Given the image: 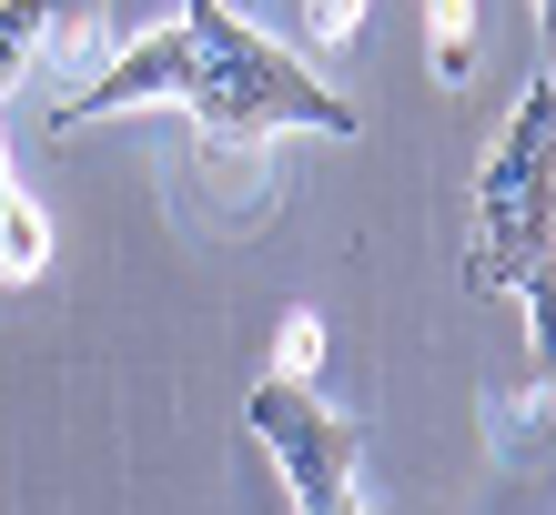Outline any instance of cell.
Here are the masks:
<instances>
[{
	"label": "cell",
	"mask_w": 556,
	"mask_h": 515,
	"mask_svg": "<svg viewBox=\"0 0 556 515\" xmlns=\"http://www.w3.org/2000/svg\"><path fill=\"white\" fill-rule=\"evenodd\" d=\"M132 102H182L203 152H253L264 132H283V121L293 132H354L344 91H324L293 51H274L233 0H182L173 30L132 41L91 91H72V102L51 112V132L102 121V112H132Z\"/></svg>",
	"instance_id": "cell-1"
},
{
	"label": "cell",
	"mask_w": 556,
	"mask_h": 515,
	"mask_svg": "<svg viewBox=\"0 0 556 515\" xmlns=\"http://www.w3.org/2000/svg\"><path fill=\"white\" fill-rule=\"evenodd\" d=\"M243 414H253V435L274 445V465H283L293 505L354 495V455H365V425H354V414H334L314 384L274 374V384H253V404H243Z\"/></svg>",
	"instance_id": "cell-3"
},
{
	"label": "cell",
	"mask_w": 556,
	"mask_h": 515,
	"mask_svg": "<svg viewBox=\"0 0 556 515\" xmlns=\"http://www.w3.org/2000/svg\"><path fill=\"white\" fill-rule=\"evenodd\" d=\"M233 11H243V0H233Z\"/></svg>",
	"instance_id": "cell-11"
},
{
	"label": "cell",
	"mask_w": 556,
	"mask_h": 515,
	"mask_svg": "<svg viewBox=\"0 0 556 515\" xmlns=\"http://www.w3.org/2000/svg\"><path fill=\"white\" fill-rule=\"evenodd\" d=\"M485 435H496V455H527V445L546 435V384L536 395H496L485 404Z\"/></svg>",
	"instance_id": "cell-7"
},
{
	"label": "cell",
	"mask_w": 556,
	"mask_h": 515,
	"mask_svg": "<svg viewBox=\"0 0 556 515\" xmlns=\"http://www.w3.org/2000/svg\"><path fill=\"white\" fill-rule=\"evenodd\" d=\"M314 353H324V324H283V344H274V374L314 384Z\"/></svg>",
	"instance_id": "cell-9"
},
{
	"label": "cell",
	"mask_w": 556,
	"mask_h": 515,
	"mask_svg": "<svg viewBox=\"0 0 556 515\" xmlns=\"http://www.w3.org/2000/svg\"><path fill=\"white\" fill-rule=\"evenodd\" d=\"M51 263V222H41V203H30V192L11 182V163H0V273L11 283H30Z\"/></svg>",
	"instance_id": "cell-4"
},
{
	"label": "cell",
	"mask_w": 556,
	"mask_h": 515,
	"mask_svg": "<svg viewBox=\"0 0 556 515\" xmlns=\"http://www.w3.org/2000/svg\"><path fill=\"white\" fill-rule=\"evenodd\" d=\"M51 21H61V0H0V91L30 72V51L51 41Z\"/></svg>",
	"instance_id": "cell-5"
},
{
	"label": "cell",
	"mask_w": 556,
	"mask_h": 515,
	"mask_svg": "<svg viewBox=\"0 0 556 515\" xmlns=\"http://www.w3.org/2000/svg\"><path fill=\"white\" fill-rule=\"evenodd\" d=\"M304 515H365V505H354V495H324V505H304Z\"/></svg>",
	"instance_id": "cell-10"
},
{
	"label": "cell",
	"mask_w": 556,
	"mask_h": 515,
	"mask_svg": "<svg viewBox=\"0 0 556 515\" xmlns=\"http://www.w3.org/2000/svg\"><path fill=\"white\" fill-rule=\"evenodd\" d=\"M354 21H365V0H304V30H314L324 51H344V41H354Z\"/></svg>",
	"instance_id": "cell-8"
},
{
	"label": "cell",
	"mask_w": 556,
	"mask_h": 515,
	"mask_svg": "<svg viewBox=\"0 0 556 515\" xmlns=\"http://www.w3.org/2000/svg\"><path fill=\"white\" fill-rule=\"evenodd\" d=\"M425 41H435V81L476 72V0H425Z\"/></svg>",
	"instance_id": "cell-6"
},
{
	"label": "cell",
	"mask_w": 556,
	"mask_h": 515,
	"mask_svg": "<svg viewBox=\"0 0 556 515\" xmlns=\"http://www.w3.org/2000/svg\"><path fill=\"white\" fill-rule=\"evenodd\" d=\"M546 121H556V81L536 72V91L516 102L496 163L476 182V253H466L476 294H527L546 273Z\"/></svg>",
	"instance_id": "cell-2"
}]
</instances>
